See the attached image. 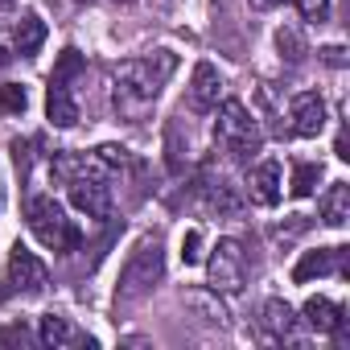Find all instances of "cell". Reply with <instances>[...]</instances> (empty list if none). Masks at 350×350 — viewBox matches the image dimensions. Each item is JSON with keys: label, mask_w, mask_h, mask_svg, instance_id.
<instances>
[{"label": "cell", "mask_w": 350, "mask_h": 350, "mask_svg": "<svg viewBox=\"0 0 350 350\" xmlns=\"http://www.w3.org/2000/svg\"><path fill=\"white\" fill-rule=\"evenodd\" d=\"M280 161H260L252 173H247V198L260 202V206H276L280 202Z\"/></svg>", "instance_id": "9"}, {"label": "cell", "mask_w": 350, "mask_h": 350, "mask_svg": "<svg viewBox=\"0 0 350 350\" xmlns=\"http://www.w3.org/2000/svg\"><path fill=\"white\" fill-rule=\"evenodd\" d=\"M46 116H50L54 128H75V124H79V103H75V95H70L66 83H54V79H50V91H46Z\"/></svg>", "instance_id": "12"}, {"label": "cell", "mask_w": 350, "mask_h": 350, "mask_svg": "<svg viewBox=\"0 0 350 350\" xmlns=\"http://www.w3.org/2000/svg\"><path fill=\"white\" fill-rule=\"evenodd\" d=\"M79 70H83V54L70 46V50H62V58H58V66H54V75H50V79H54V83H70Z\"/></svg>", "instance_id": "20"}, {"label": "cell", "mask_w": 350, "mask_h": 350, "mask_svg": "<svg viewBox=\"0 0 350 350\" xmlns=\"http://www.w3.org/2000/svg\"><path fill=\"white\" fill-rule=\"evenodd\" d=\"M215 140L235 157V161H252L264 144L256 120L247 116V107L239 99H223L219 103V120H215Z\"/></svg>", "instance_id": "2"}, {"label": "cell", "mask_w": 350, "mask_h": 350, "mask_svg": "<svg viewBox=\"0 0 350 350\" xmlns=\"http://www.w3.org/2000/svg\"><path fill=\"white\" fill-rule=\"evenodd\" d=\"M161 272H165V260H161V243H140L136 252H132V260L124 264V272H120V301L128 305V301H140L157 280H161Z\"/></svg>", "instance_id": "4"}, {"label": "cell", "mask_w": 350, "mask_h": 350, "mask_svg": "<svg viewBox=\"0 0 350 350\" xmlns=\"http://www.w3.org/2000/svg\"><path fill=\"white\" fill-rule=\"evenodd\" d=\"M293 309H288V301H280V297H272L268 305H264V329L272 334V338H288L293 334Z\"/></svg>", "instance_id": "17"}, {"label": "cell", "mask_w": 350, "mask_h": 350, "mask_svg": "<svg viewBox=\"0 0 350 350\" xmlns=\"http://www.w3.org/2000/svg\"><path fill=\"white\" fill-rule=\"evenodd\" d=\"M182 260H186V264H198V260H202V235H198V231H186V239H182Z\"/></svg>", "instance_id": "24"}, {"label": "cell", "mask_w": 350, "mask_h": 350, "mask_svg": "<svg viewBox=\"0 0 350 350\" xmlns=\"http://www.w3.org/2000/svg\"><path fill=\"white\" fill-rule=\"evenodd\" d=\"M0 202H5V190H0Z\"/></svg>", "instance_id": "30"}, {"label": "cell", "mask_w": 350, "mask_h": 350, "mask_svg": "<svg viewBox=\"0 0 350 350\" xmlns=\"http://www.w3.org/2000/svg\"><path fill=\"white\" fill-rule=\"evenodd\" d=\"M25 107H29V95H25L21 83H5V87H0V111H5V116H21Z\"/></svg>", "instance_id": "19"}, {"label": "cell", "mask_w": 350, "mask_h": 350, "mask_svg": "<svg viewBox=\"0 0 350 350\" xmlns=\"http://www.w3.org/2000/svg\"><path fill=\"white\" fill-rule=\"evenodd\" d=\"M329 272L350 276V247H317V252H305L297 260V268H293V280L297 284H309V280L329 276Z\"/></svg>", "instance_id": "8"}, {"label": "cell", "mask_w": 350, "mask_h": 350, "mask_svg": "<svg viewBox=\"0 0 350 350\" xmlns=\"http://www.w3.org/2000/svg\"><path fill=\"white\" fill-rule=\"evenodd\" d=\"M247 5H252L256 13H268V9H276V5H284V0H247Z\"/></svg>", "instance_id": "27"}, {"label": "cell", "mask_w": 350, "mask_h": 350, "mask_svg": "<svg viewBox=\"0 0 350 350\" xmlns=\"http://www.w3.org/2000/svg\"><path fill=\"white\" fill-rule=\"evenodd\" d=\"M317 178H321V165L301 161V165L293 169V194H297V198H309V194H313V186H317Z\"/></svg>", "instance_id": "18"}, {"label": "cell", "mask_w": 350, "mask_h": 350, "mask_svg": "<svg viewBox=\"0 0 350 350\" xmlns=\"http://www.w3.org/2000/svg\"><path fill=\"white\" fill-rule=\"evenodd\" d=\"M301 317H305V325H309V329L329 334V329L342 321V309H338L334 301H325V297H309V301H305V309H301Z\"/></svg>", "instance_id": "16"}, {"label": "cell", "mask_w": 350, "mask_h": 350, "mask_svg": "<svg viewBox=\"0 0 350 350\" xmlns=\"http://www.w3.org/2000/svg\"><path fill=\"white\" fill-rule=\"evenodd\" d=\"M42 42H46V21H42L38 13H25V17L17 21V29H13L17 54H21V58H33V54L42 50Z\"/></svg>", "instance_id": "14"}, {"label": "cell", "mask_w": 350, "mask_h": 350, "mask_svg": "<svg viewBox=\"0 0 350 350\" xmlns=\"http://www.w3.org/2000/svg\"><path fill=\"white\" fill-rule=\"evenodd\" d=\"M9 342H17V346H29L33 338H29V329H25V325H9V329H0V346H9Z\"/></svg>", "instance_id": "25"}, {"label": "cell", "mask_w": 350, "mask_h": 350, "mask_svg": "<svg viewBox=\"0 0 350 350\" xmlns=\"http://www.w3.org/2000/svg\"><path fill=\"white\" fill-rule=\"evenodd\" d=\"M334 152H338V157H342V161H346V157H350V144H346V132H342V136H338V144H334Z\"/></svg>", "instance_id": "28"}, {"label": "cell", "mask_w": 350, "mask_h": 350, "mask_svg": "<svg viewBox=\"0 0 350 350\" xmlns=\"http://www.w3.org/2000/svg\"><path fill=\"white\" fill-rule=\"evenodd\" d=\"M5 284H9V293H21V297H38V293H46V284H50V268L29 252V247H13V256H9V276H5Z\"/></svg>", "instance_id": "6"}, {"label": "cell", "mask_w": 350, "mask_h": 350, "mask_svg": "<svg viewBox=\"0 0 350 350\" xmlns=\"http://www.w3.org/2000/svg\"><path fill=\"white\" fill-rule=\"evenodd\" d=\"M346 219H350V186L334 182L321 198V223L325 227H346Z\"/></svg>", "instance_id": "15"}, {"label": "cell", "mask_w": 350, "mask_h": 350, "mask_svg": "<svg viewBox=\"0 0 350 350\" xmlns=\"http://www.w3.org/2000/svg\"><path fill=\"white\" fill-rule=\"evenodd\" d=\"M25 215H29V231L38 235L42 247H50V252H70V247L79 243L75 223L66 219V211H62L54 198H46V194H42V198H29Z\"/></svg>", "instance_id": "3"}, {"label": "cell", "mask_w": 350, "mask_h": 350, "mask_svg": "<svg viewBox=\"0 0 350 350\" xmlns=\"http://www.w3.org/2000/svg\"><path fill=\"white\" fill-rule=\"evenodd\" d=\"M99 165H91V169H83L79 178H70L66 186H70V202L87 215V219H107V211H111V190L99 182V173H95Z\"/></svg>", "instance_id": "7"}, {"label": "cell", "mask_w": 350, "mask_h": 350, "mask_svg": "<svg viewBox=\"0 0 350 350\" xmlns=\"http://www.w3.org/2000/svg\"><path fill=\"white\" fill-rule=\"evenodd\" d=\"M276 46H280V54H284L288 62H301V54H305V46H301L297 29H280V33H276Z\"/></svg>", "instance_id": "22"}, {"label": "cell", "mask_w": 350, "mask_h": 350, "mask_svg": "<svg viewBox=\"0 0 350 350\" xmlns=\"http://www.w3.org/2000/svg\"><path fill=\"white\" fill-rule=\"evenodd\" d=\"M38 338L46 342V346H54V350H66V346H79V342H87L91 346V338H83L66 317H58V313H46L42 317V329H38Z\"/></svg>", "instance_id": "13"}, {"label": "cell", "mask_w": 350, "mask_h": 350, "mask_svg": "<svg viewBox=\"0 0 350 350\" xmlns=\"http://www.w3.org/2000/svg\"><path fill=\"white\" fill-rule=\"evenodd\" d=\"M173 66H178V58H173L169 50H157V54H148V58L120 62V66H116V107L128 111V116H140V111L161 95V87L169 83Z\"/></svg>", "instance_id": "1"}, {"label": "cell", "mask_w": 350, "mask_h": 350, "mask_svg": "<svg viewBox=\"0 0 350 350\" xmlns=\"http://www.w3.org/2000/svg\"><path fill=\"white\" fill-rule=\"evenodd\" d=\"M9 62H13V54H9V50H5V46H0V70H5V66H9Z\"/></svg>", "instance_id": "29"}, {"label": "cell", "mask_w": 350, "mask_h": 350, "mask_svg": "<svg viewBox=\"0 0 350 350\" xmlns=\"http://www.w3.org/2000/svg\"><path fill=\"white\" fill-rule=\"evenodd\" d=\"M206 276H211V293H243L247 284V256L235 239H219L211 260H206Z\"/></svg>", "instance_id": "5"}, {"label": "cell", "mask_w": 350, "mask_h": 350, "mask_svg": "<svg viewBox=\"0 0 350 350\" xmlns=\"http://www.w3.org/2000/svg\"><path fill=\"white\" fill-rule=\"evenodd\" d=\"M219 99H223L219 70L211 62H198L194 66V79H190V103H194V111H211V107H219Z\"/></svg>", "instance_id": "10"}, {"label": "cell", "mask_w": 350, "mask_h": 350, "mask_svg": "<svg viewBox=\"0 0 350 350\" xmlns=\"http://www.w3.org/2000/svg\"><path fill=\"white\" fill-rule=\"evenodd\" d=\"M321 128H325V103H321V95H313V91L297 95L293 99V132L297 136H317Z\"/></svg>", "instance_id": "11"}, {"label": "cell", "mask_w": 350, "mask_h": 350, "mask_svg": "<svg viewBox=\"0 0 350 350\" xmlns=\"http://www.w3.org/2000/svg\"><path fill=\"white\" fill-rule=\"evenodd\" d=\"M297 5H301V17L305 21H317L321 25L329 17V0H297Z\"/></svg>", "instance_id": "23"}, {"label": "cell", "mask_w": 350, "mask_h": 350, "mask_svg": "<svg viewBox=\"0 0 350 350\" xmlns=\"http://www.w3.org/2000/svg\"><path fill=\"white\" fill-rule=\"evenodd\" d=\"M95 165H103V169H124V165H128V148H124V144H99V148H95Z\"/></svg>", "instance_id": "21"}, {"label": "cell", "mask_w": 350, "mask_h": 350, "mask_svg": "<svg viewBox=\"0 0 350 350\" xmlns=\"http://www.w3.org/2000/svg\"><path fill=\"white\" fill-rule=\"evenodd\" d=\"M321 62H325V66H346V50H342V46H325V50H321Z\"/></svg>", "instance_id": "26"}]
</instances>
